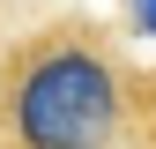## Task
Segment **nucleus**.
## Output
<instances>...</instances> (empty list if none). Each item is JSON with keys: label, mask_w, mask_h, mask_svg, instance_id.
I'll return each instance as SVG.
<instances>
[{"label": "nucleus", "mask_w": 156, "mask_h": 149, "mask_svg": "<svg viewBox=\"0 0 156 149\" xmlns=\"http://www.w3.org/2000/svg\"><path fill=\"white\" fill-rule=\"evenodd\" d=\"M126 119V82L89 23L23 37L0 67V127L15 149H112Z\"/></svg>", "instance_id": "f257e3e1"}]
</instances>
